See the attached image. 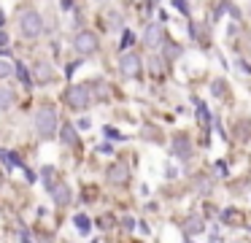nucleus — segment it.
I'll return each mask as SVG.
<instances>
[{
    "label": "nucleus",
    "instance_id": "nucleus-13",
    "mask_svg": "<svg viewBox=\"0 0 251 243\" xmlns=\"http://www.w3.org/2000/svg\"><path fill=\"white\" fill-rule=\"evenodd\" d=\"M195 189H197L200 194H211L213 181H205V178H197V181H195Z\"/></svg>",
    "mask_w": 251,
    "mask_h": 243
},
{
    "label": "nucleus",
    "instance_id": "nucleus-14",
    "mask_svg": "<svg viewBox=\"0 0 251 243\" xmlns=\"http://www.w3.org/2000/svg\"><path fill=\"white\" fill-rule=\"evenodd\" d=\"M62 140H65V143H71V146L78 140V138H76V130H73L71 124H65V127H62Z\"/></svg>",
    "mask_w": 251,
    "mask_h": 243
},
{
    "label": "nucleus",
    "instance_id": "nucleus-5",
    "mask_svg": "<svg viewBox=\"0 0 251 243\" xmlns=\"http://www.w3.org/2000/svg\"><path fill=\"white\" fill-rule=\"evenodd\" d=\"M73 46H76L78 54H95V52H98V46H100V41H98V35H95V32L84 30V32H78V35H76Z\"/></svg>",
    "mask_w": 251,
    "mask_h": 243
},
{
    "label": "nucleus",
    "instance_id": "nucleus-11",
    "mask_svg": "<svg viewBox=\"0 0 251 243\" xmlns=\"http://www.w3.org/2000/svg\"><path fill=\"white\" fill-rule=\"evenodd\" d=\"M35 79L41 81V84H46V81H51V68L46 62H38L35 65Z\"/></svg>",
    "mask_w": 251,
    "mask_h": 243
},
{
    "label": "nucleus",
    "instance_id": "nucleus-20",
    "mask_svg": "<svg viewBox=\"0 0 251 243\" xmlns=\"http://www.w3.org/2000/svg\"><path fill=\"white\" fill-rule=\"evenodd\" d=\"M17 70H19V79H22V81H27V73H25V65H17Z\"/></svg>",
    "mask_w": 251,
    "mask_h": 243
},
{
    "label": "nucleus",
    "instance_id": "nucleus-9",
    "mask_svg": "<svg viewBox=\"0 0 251 243\" xmlns=\"http://www.w3.org/2000/svg\"><path fill=\"white\" fill-rule=\"evenodd\" d=\"M51 197H54L57 205H68L71 203V189H68V184H51Z\"/></svg>",
    "mask_w": 251,
    "mask_h": 243
},
{
    "label": "nucleus",
    "instance_id": "nucleus-7",
    "mask_svg": "<svg viewBox=\"0 0 251 243\" xmlns=\"http://www.w3.org/2000/svg\"><path fill=\"white\" fill-rule=\"evenodd\" d=\"M173 154L178 157L181 162H189L192 160V154H195V151H192V143H189V138H186V135H176V138H173Z\"/></svg>",
    "mask_w": 251,
    "mask_h": 243
},
{
    "label": "nucleus",
    "instance_id": "nucleus-21",
    "mask_svg": "<svg viewBox=\"0 0 251 243\" xmlns=\"http://www.w3.org/2000/svg\"><path fill=\"white\" fill-rule=\"evenodd\" d=\"M3 43H6V35H3V32H0V46H3Z\"/></svg>",
    "mask_w": 251,
    "mask_h": 243
},
{
    "label": "nucleus",
    "instance_id": "nucleus-18",
    "mask_svg": "<svg viewBox=\"0 0 251 243\" xmlns=\"http://www.w3.org/2000/svg\"><path fill=\"white\" fill-rule=\"evenodd\" d=\"M213 95H216V97L224 95V84H222V81H213Z\"/></svg>",
    "mask_w": 251,
    "mask_h": 243
},
{
    "label": "nucleus",
    "instance_id": "nucleus-8",
    "mask_svg": "<svg viewBox=\"0 0 251 243\" xmlns=\"http://www.w3.org/2000/svg\"><path fill=\"white\" fill-rule=\"evenodd\" d=\"M143 41H146L149 49H157L159 43H162V27H159L157 22H154V25H149L146 32H143Z\"/></svg>",
    "mask_w": 251,
    "mask_h": 243
},
{
    "label": "nucleus",
    "instance_id": "nucleus-16",
    "mask_svg": "<svg viewBox=\"0 0 251 243\" xmlns=\"http://www.w3.org/2000/svg\"><path fill=\"white\" fill-rule=\"evenodd\" d=\"M6 106H11V92L0 89V108H6Z\"/></svg>",
    "mask_w": 251,
    "mask_h": 243
},
{
    "label": "nucleus",
    "instance_id": "nucleus-15",
    "mask_svg": "<svg viewBox=\"0 0 251 243\" xmlns=\"http://www.w3.org/2000/svg\"><path fill=\"white\" fill-rule=\"evenodd\" d=\"M76 227H78V232L87 235V232H89V219H87V216H76Z\"/></svg>",
    "mask_w": 251,
    "mask_h": 243
},
{
    "label": "nucleus",
    "instance_id": "nucleus-10",
    "mask_svg": "<svg viewBox=\"0 0 251 243\" xmlns=\"http://www.w3.org/2000/svg\"><path fill=\"white\" fill-rule=\"evenodd\" d=\"M202 230H205V224H202V219H186V224H184V232H186V238H192V235H200Z\"/></svg>",
    "mask_w": 251,
    "mask_h": 243
},
{
    "label": "nucleus",
    "instance_id": "nucleus-6",
    "mask_svg": "<svg viewBox=\"0 0 251 243\" xmlns=\"http://www.w3.org/2000/svg\"><path fill=\"white\" fill-rule=\"evenodd\" d=\"M105 176H108V181H111V184L122 187V184H127V181H130V167H127L125 162H114V165H108Z\"/></svg>",
    "mask_w": 251,
    "mask_h": 243
},
{
    "label": "nucleus",
    "instance_id": "nucleus-17",
    "mask_svg": "<svg viewBox=\"0 0 251 243\" xmlns=\"http://www.w3.org/2000/svg\"><path fill=\"white\" fill-rule=\"evenodd\" d=\"M8 73H11V65H8V62H3V59H0V79H6Z\"/></svg>",
    "mask_w": 251,
    "mask_h": 243
},
{
    "label": "nucleus",
    "instance_id": "nucleus-2",
    "mask_svg": "<svg viewBox=\"0 0 251 243\" xmlns=\"http://www.w3.org/2000/svg\"><path fill=\"white\" fill-rule=\"evenodd\" d=\"M119 70H122V76H127V79H135V76H141V70H143V59H141V54H135V52L122 54V59H119Z\"/></svg>",
    "mask_w": 251,
    "mask_h": 243
},
{
    "label": "nucleus",
    "instance_id": "nucleus-19",
    "mask_svg": "<svg viewBox=\"0 0 251 243\" xmlns=\"http://www.w3.org/2000/svg\"><path fill=\"white\" fill-rule=\"evenodd\" d=\"M176 3V8H181L184 14H189V5H186V0H173Z\"/></svg>",
    "mask_w": 251,
    "mask_h": 243
},
{
    "label": "nucleus",
    "instance_id": "nucleus-4",
    "mask_svg": "<svg viewBox=\"0 0 251 243\" xmlns=\"http://www.w3.org/2000/svg\"><path fill=\"white\" fill-rule=\"evenodd\" d=\"M65 103L71 108H76V111H84V108L92 103V97H89L87 86H71V89L65 92Z\"/></svg>",
    "mask_w": 251,
    "mask_h": 243
},
{
    "label": "nucleus",
    "instance_id": "nucleus-1",
    "mask_svg": "<svg viewBox=\"0 0 251 243\" xmlns=\"http://www.w3.org/2000/svg\"><path fill=\"white\" fill-rule=\"evenodd\" d=\"M35 130H38L41 138H51L57 130V113L51 106H41L38 113H35Z\"/></svg>",
    "mask_w": 251,
    "mask_h": 243
},
{
    "label": "nucleus",
    "instance_id": "nucleus-22",
    "mask_svg": "<svg viewBox=\"0 0 251 243\" xmlns=\"http://www.w3.org/2000/svg\"><path fill=\"white\" fill-rule=\"evenodd\" d=\"M186 243H192V238H186Z\"/></svg>",
    "mask_w": 251,
    "mask_h": 243
},
{
    "label": "nucleus",
    "instance_id": "nucleus-12",
    "mask_svg": "<svg viewBox=\"0 0 251 243\" xmlns=\"http://www.w3.org/2000/svg\"><path fill=\"white\" fill-rule=\"evenodd\" d=\"M235 135L240 140H251V122H238L235 124Z\"/></svg>",
    "mask_w": 251,
    "mask_h": 243
},
{
    "label": "nucleus",
    "instance_id": "nucleus-3",
    "mask_svg": "<svg viewBox=\"0 0 251 243\" xmlns=\"http://www.w3.org/2000/svg\"><path fill=\"white\" fill-rule=\"evenodd\" d=\"M19 27H22V32L27 38H35L44 32V19H41L38 11H27V14H22V19H19Z\"/></svg>",
    "mask_w": 251,
    "mask_h": 243
}]
</instances>
